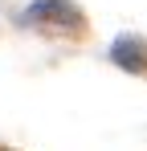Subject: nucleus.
<instances>
[{
	"label": "nucleus",
	"instance_id": "nucleus-1",
	"mask_svg": "<svg viewBox=\"0 0 147 151\" xmlns=\"http://www.w3.org/2000/svg\"><path fill=\"white\" fill-rule=\"evenodd\" d=\"M24 25H49V29H82V8H74L70 0H37L24 12Z\"/></svg>",
	"mask_w": 147,
	"mask_h": 151
}]
</instances>
